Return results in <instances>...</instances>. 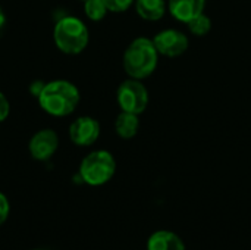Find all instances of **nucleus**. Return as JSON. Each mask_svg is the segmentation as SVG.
Returning a JSON list of instances; mask_svg holds the SVG:
<instances>
[{
	"instance_id": "nucleus-1",
	"label": "nucleus",
	"mask_w": 251,
	"mask_h": 250,
	"mask_svg": "<svg viewBox=\"0 0 251 250\" xmlns=\"http://www.w3.org/2000/svg\"><path fill=\"white\" fill-rule=\"evenodd\" d=\"M40 108L57 118L68 116L74 113V111L78 108L81 94L75 84H72L68 80H53L46 83L41 94L37 97Z\"/></svg>"
},
{
	"instance_id": "nucleus-2",
	"label": "nucleus",
	"mask_w": 251,
	"mask_h": 250,
	"mask_svg": "<svg viewBox=\"0 0 251 250\" xmlns=\"http://www.w3.org/2000/svg\"><path fill=\"white\" fill-rule=\"evenodd\" d=\"M159 52L151 38L138 37L132 40L124 52L122 65L129 78H149L157 68Z\"/></svg>"
},
{
	"instance_id": "nucleus-3",
	"label": "nucleus",
	"mask_w": 251,
	"mask_h": 250,
	"mask_svg": "<svg viewBox=\"0 0 251 250\" xmlns=\"http://www.w3.org/2000/svg\"><path fill=\"white\" fill-rule=\"evenodd\" d=\"M53 41L62 53L79 55L88 46L90 32L79 18L66 15L54 24Z\"/></svg>"
},
{
	"instance_id": "nucleus-4",
	"label": "nucleus",
	"mask_w": 251,
	"mask_h": 250,
	"mask_svg": "<svg viewBox=\"0 0 251 250\" xmlns=\"http://www.w3.org/2000/svg\"><path fill=\"white\" fill-rule=\"evenodd\" d=\"M116 172V161L107 150H94L88 153L79 165L81 180L93 187L103 186L112 180Z\"/></svg>"
},
{
	"instance_id": "nucleus-5",
	"label": "nucleus",
	"mask_w": 251,
	"mask_h": 250,
	"mask_svg": "<svg viewBox=\"0 0 251 250\" xmlns=\"http://www.w3.org/2000/svg\"><path fill=\"white\" fill-rule=\"evenodd\" d=\"M116 100L121 111L141 115L149 106V90L141 80L128 78L119 84Z\"/></svg>"
},
{
	"instance_id": "nucleus-6",
	"label": "nucleus",
	"mask_w": 251,
	"mask_h": 250,
	"mask_svg": "<svg viewBox=\"0 0 251 250\" xmlns=\"http://www.w3.org/2000/svg\"><path fill=\"white\" fill-rule=\"evenodd\" d=\"M151 40L159 55L166 56V57H178L184 55L190 46L188 37L182 31L175 29V28L162 29Z\"/></svg>"
},
{
	"instance_id": "nucleus-7",
	"label": "nucleus",
	"mask_w": 251,
	"mask_h": 250,
	"mask_svg": "<svg viewBox=\"0 0 251 250\" xmlns=\"http://www.w3.org/2000/svg\"><path fill=\"white\" fill-rule=\"evenodd\" d=\"M59 149V136L51 128L37 131L28 143V152L32 159L38 162L49 161Z\"/></svg>"
},
{
	"instance_id": "nucleus-8",
	"label": "nucleus",
	"mask_w": 251,
	"mask_h": 250,
	"mask_svg": "<svg viewBox=\"0 0 251 250\" xmlns=\"http://www.w3.org/2000/svg\"><path fill=\"white\" fill-rule=\"evenodd\" d=\"M100 137V124L93 116H79L69 125V139L75 146H93Z\"/></svg>"
},
{
	"instance_id": "nucleus-9",
	"label": "nucleus",
	"mask_w": 251,
	"mask_h": 250,
	"mask_svg": "<svg viewBox=\"0 0 251 250\" xmlns=\"http://www.w3.org/2000/svg\"><path fill=\"white\" fill-rule=\"evenodd\" d=\"M168 9L176 21L188 24L196 16L204 13L206 0H169Z\"/></svg>"
},
{
	"instance_id": "nucleus-10",
	"label": "nucleus",
	"mask_w": 251,
	"mask_h": 250,
	"mask_svg": "<svg viewBox=\"0 0 251 250\" xmlns=\"http://www.w3.org/2000/svg\"><path fill=\"white\" fill-rule=\"evenodd\" d=\"M134 4L138 16L150 22L162 19L168 10V3L165 0H135Z\"/></svg>"
},
{
	"instance_id": "nucleus-11",
	"label": "nucleus",
	"mask_w": 251,
	"mask_h": 250,
	"mask_svg": "<svg viewBox=\"0 0 251 250\" xmlns=\"http://www.w3.org/2000/svg\"><path fill=\"white\" fill-rule=\"evenodd\" d=\"M147 250H185L184 242L172 231H157L147 243Z\"/></svg>"
},
{
	"instance_id": "nucleus-12",
	"label": "nucleus",
	"mask_w": 251,
	"mask_h": 250,
	"mask_svg": "<svg viewBox=\"0 0 251 250\" xmlns=\"http://www.w3.org/2000/svg\"><path fill=\"white\" fill-rule=\"evenodd\" d=\"M140 115L137 113H131V112H121L116 116L115 121V131L116 134L124 139V140H129L134 139L140 130Z\"/></svg>"
},
{
	"instance_id": "nucleus-13",
	"label": "nucleus",
	"mask_w": 251,
	"mask_h": 250,
	"mask_svg": "<svg viewBox=\"0 0 251 250\" xmlns=\"http://www.w3.org/2000/svg\"><path fill=\"white\" fill-rule=\"evenodd\" d=\"M84 12L90 21L99 22V21L104 19V16L107 15L109 10H107L103 0H85L84 1Z\"/></svg>"
},
{
	"instance_id": "nucleus-14",
	"label": "nucleus",
	"mask_w": 251,
	"mask_h": 250,
	"mask_svg": "<svg viewBox=\"0 0 251 250\" xmlns=\"http://www.w3.org/2000/svg\"><path fill=\"white\" fill-rule=\"evenodd\" d=\"M190 32L196 37H203L206 34L210 32L212 29V19L206 15V13H201L199 16H196L194 19H191L188 24H187Z\"/></svg>"
},
{
	"instance_id": "nucleus-15",
	"label": "nucleus",
	"mask_w": 251,
	"mask_h": 250,
	"mask_svg": "<svg viewBox=\"0 0 251 250\" xmlns=\"http://www.w3.org/2000/svg\"><path fill=\"white\" fill-rule=\"evenodd\" d=\"M107 10L109 12H113V13H122V12H126L135 0H103Z\"/></svg>"
},
{
	"instance_id": "nucleus-16",
	"label": "nucleus",
	"mask_w": 251,
	"mask_h": 250,
	"mask_svg": "<svg viewBox=\"0 0 251 250\" xmlns=\"http://www.w3.org/2000/svg\"><path fill=\"white\" fill-rule=\"evenodd\" d=\"M9 211H10L9 200H7V197L0 192V225H1V224H4V221L7 220V217H9Z\"/></svg>"
},
{
	"instance_id": "nucleus-17",
	"label": "nucleus",
	"mask_w": 251,
	"mask_h": 250,
	"mask_svg": "<svg viewBox=\"0 0 251 250\" xmlns=\"http://www.w3.org/2000/svg\"><path fill=\"white\" fill-rule=\"evenodd\" d=\"M10 112V103L7 100V97L0 91V122H3Z\"/></svg>"
},
{
	"instance_id": "nucleus-18",
	"label": "nucleus",
	"mask_w": 251,
	"mask_h": 250,
	"mask_svg": "<svg viewBox=\"0 0 251 250\" xmlns=\"http://www.w3.org/2000/svg\"><path fill=\"white\" fill-rule=\"evenodd\" d=\"M44 85H46V83H44V81H41V80H35V81H32V83L29 84L28 91H29V94H31L32 97H35V99H37V97L41 94V91H43Z\"/></svg>"
},
{
	"instance_id": "nucleus-19",
	"label": "nucleus",
	"mask_w": 251,
	"mask_h": 250,
	"mask_svg": "<svg viewBox=\"0 0 251 250\" xmlns=\"http://www.w3.org/2000/svg\"><path fill=\"white\" fill-rule=\"evenodd\" d=\"M4 24H6V16H4V12L0 6V35H1V31L4 28Z\"/></svg>"
},
{
	"instance_id": "nucleus-20",
	"label": "nucleus",
	"mask_w": 251,
	"mask_h": 250,
	"mask_svg": "<svg viewBox=\"0 0 251 250\" xmlns=\"http://www.w3.org/2000/svg\"><path fill=\"white\" fill-rule=\"evenodd\" d=\"M82 1H85V0H82Z\"/></svg>"
}]
</instances>
